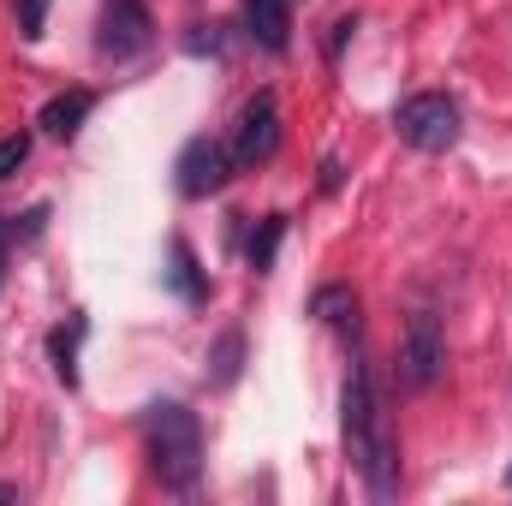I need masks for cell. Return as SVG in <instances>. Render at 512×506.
<instances>
[{"instance_id":"obj_10","label":"cell","mask_w":512,"mask_h":506,"mask_svg":"<svg viewBox=\"0 0 512 506\" xmlns=\"http://www.w3.org/2000/svg\"><path fill=\"white\" fill-rule=\"evenodd\" d=\"M358 310H364V304H358L352 286H322V292L310 298V316H322L334 334H358Z\"/></svg>"},{"instance_id":"obj_2","label":"cell","mask_w":512,"mask_h":506,"mask_svg":"<svg viewBox=\"0 0 512 506\" xmlns=\"http://www.w3.org/2000/svg\"><path fill=\"white\" fill-rule=\"evenodd\" d=\"M143 447H149V471L161 489H197L203 477V423L191 405L179 399H155L143 405Z\"/></svg>"},{"instance_id":"obj_3","label":"cell","mask_w":512,"mask_h":506,"mask_svg":"<svg viewBox=\"0 0 512 506\" xmlns=\"http://www.w3.org/2000/svg\"><path fill=\"white\" fill-rule=\"evenodd\" d=\"M393 131H399V143H411V149H423V155H441V149L459 143L465 114H459L453 96L423 90V96H405V102L393 108Z\"/></svg>"},{"instance_id":"obj_9","label":"cell","mask_w":512,"mask_h":506,"mask_svg":"<svg viewBox=\"0 0 512 506\" xmlns=\"http://www.w3.org/2000/svg\"><path fill=\"white\" fill-rule=\"evenodd\" d=\"M90 108H96V96H90V90H66V96H54V102L42 108V131L66 143V137H78V131H84Z\"/></svg>"},{"instance_id":"obj_5","label":"cell","mask_w":512,"mask_h":506,"mask_svg":"<svg viewBox=\"0 0 512 506\" xmlns=\"http://www.w3.org/2000/svg\"><path fill=\"white\" fill-rule=\"evenodd\" d=\"M155 42V18L143 0H102V24H96V48L108 60H131Z\"/></svg>"},{"instance_id":"obj_11","label":"cell","mask_w":512,"mask_h":506,"mask_svg":"<svg viewBox=\"0 0 512 506\" xmlns=\"http://www.w3.org/2000/svg\"><path fill=\"white\" fill-rule=\"evenodd\" d=\"M78 340H84V316H72V328H54V334H48L54 376L66 381V387H78Z\"/></svg>"},{"instance_id":"obj_1","label":"cell","mask_w":512,"mask_h":506,"mask_svg":"<svg viewBox=\"0 0 512 506\" xmlns=\"http://www.w3.org/2000/svg\"><path fill=\"white\" fill-rule=\"evenodd\" d=\"M340 429H346V459L358 465L364 489L376 501H393L399 495V441H393V423H387L382 387H376V370L358 364L346 376V399H340Z\"/></svg>"},{"instance_id":"obj_7","label":"cell","mask_w":512,"mask_h":506,"mask_svg":"<svg viewBox=\"0 0 512 506\" xmlns=\"http://www.w3.org/2000/svg\"><path fill=\"white\" fill-rule=\"evenodd\" d=\"M227 149H233V167H262V161H274V149H280V108H274L268 90L239 108V126H233V143H227Z\"/></svg>"},{"instance_id":"obj_20","label":"cell","mask_w":512,"mask_h":506,"mask_svg":"<svg viewBox=\"0 0 512 506\" xmlns=\"http://www.w3.org/2000/svg\"><path fill=\"white\" fill-rule=\"evenodd\" d=\"M507 483H512V471H507Z\"/></svg>"},{"instance_id":"obj_13","label":"cell","mask_w":512,"mask_h":506,"mask_svg":"<svg viewBox=\"0 0 512 506\" xmlns=\"http://www.w3.org/2000/svg\"><path fill=\"white\" fill-rule=\"evenodd\" d=\"M239 364H245V334L227 328V334L215 340V352H209V381H215V387H233V381H239Z\"/></svg>"},{"instance_id":"obj_14","label":"cell","mask_w":512,"mask_h":506,"mask_svg":"<svg viewBox=\"0 0 512 506\" xmlns=\"http://www.w3.org/2000/svg\"><path fill=\"white\" fill-rule=\"evenodd\" d=\"M280 239H286V215H268V221H262V227H256L251 233V268L256 274H268V268H274V251H280Z\"/></svg>"},{"instance_id":"obj_18","label":"cell","mask_w":512,"mask_h":506,"mask_svg":"<svg viewBox=\"0 0 512 506\" xmlns=\"http://www.w3.org/2000/svg\"><path fill=\"white\" fill-rule=\"evenodd\" d=\"M0 501H24V489L18 483H0Z\"/></svg>"},{"instance_id":"obj_8","label":"cell","mask_w":512,"mask_h":506,"mask_svg":"<svg viewBox=\"0 0 512 506\" xmlns=\"http://www.w3.org/2000/svg\"><path fill=\"white\" fill-rule=\"evenodd\" d=\"M245 30H251L256 48L286 54V42H292V0H245Z\"/></svg>"},{"instance_id":"obj_17","label":"cell","mask_w":512,"mask_h":506,"mask_svg":"<svg viewBox=\"0 0 512 506\" xmlns=\"http://www.w3.org/2000/svg\"><path fill=\"white\" fill-rule=\"evenodd\" d=\"M334 185H340V161L328 155V161H322V191H334Z\"/></svg>"},{"instance_id":"obj_16","label":"cell","mask_w":512,"mask_h":506,"mask_svg":"<svg viewBox=\"0 0 512 506\" xmlns=\"http://www.w3.org/2000/svg\"><path fill=\"white\" fill-rule=\"evenodd\" d=\"M30 161V131H12V137H0V185L18 173Z\"/></svg>"},{"instance_id":"obj_6","label":"cell","mask_w":512,"mask_h":506,"mask_svg":"<svg viewBox=\"0 0 512 506\" xmlns=\"http://www.w3.org/2000/svg\"><path fill=\"white\" fill-rule=\"evenodd\" d=\"M173 173H179V197H215L227 179H233V149L227 143H215V137H191L185 149H179V161H173Z\"/></svg>"},{"instance_id":"obj_4","label":"cell","mask_w":512,"mask_h":506,"mask_svg":"<svg viewBox=\"0 0 512 506\" xmlns=\"http://www.w3.org/2000/svg\"><path fill=\"white\" fill-rule=\"evenodd\" d=\"M447 370V334H441V316L435 310H411V322H405V334H399V381L411 387V393H423V387H435Z\"/></svg>"},{"instance_id":"obj_15","label":"cell","mask_w":512,"mask_h":506,"mask_svg":"<svg viewBox=\"0 0 512 506\" xmlns=\"http://www.w3.org/2000/svg\"><path fill=\"white\" fill-rule=\"evenodd\" d=\"M12 6H18V36L42 42L48 36V0H12Z\"/></svg>"},{"instance_id":"obj_12","label":"cell","mask_w":512,"mask_h":506,"mask_svg":"<svg viewBox=\"0 0 512 506\" xmlns=\"http://www.w3.org/2000/svg\"><path fill=\"white\" fill-rule=\"evenodd\" d=\"M167 280H173V292L185 298V304H203L209 298V286H203V274H197V256L185 239H173V268H167Z\"/></svg>"},{"instance_id":"obj_19","label":"cell","mask_w":512,"mask_h":506,"mask_svg":"<svg viewBox=\"0 0 512 506\" xmlns=\"http://www.w3.org/2000/svg\"><path fill=\"white\" fill-rule=\"evenodd\" d=\"M6 245H12V233L0 227V280H6Z\"/></svg>"}]
</instances>
